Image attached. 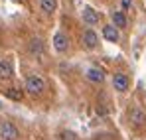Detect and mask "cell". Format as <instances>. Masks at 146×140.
<instances>
[{"label": "cell", "instance_id": "obj_1", "mask_svg": "<svg viewBox=\"0 0 146 140\" xmlns=\"http://www.w3.org/2000/svg\"><path fill=\"white\" fill-rule=\"evenodd\" d=\"M26 91L30 95H42L46 91V81L40 75H30L26 79Z\"/></svg>", "mask_w": 146, "mask_h": 140}, {"label": "cell", "instance_id": "obj_2", "mask_svg": "<svg viewBox=\"0 0 146 140\" xmlns=\"http://www.w3.org/2000/svg\"><path fill=\"white\" fill-rule=\"evenodd\" d=\"M0 136H2V140H18L20 130L16 128V124L8 122V120H2L0 122Z\"/></svg>", "mask_w": 146, "mask_h": 140}, {"label": "cell", "instance_id": "obj_3", "mask_svg": "<svg viewBox=\"0 0 146 140\" xmlns=\"http://www.w3.org/2000/svg\"><path fill=\"white\" fill-rule=\"evenodd\" d=\"M53 47H55V51L65 53L67 47H69V38H67L63 32H57V34L53 36Z\"/></svg>", "mask_w": 146, "mask_h": 140}, {"label": "cell", "instance_id": "obj_4", "mask_svg": "<svg viewBox=\"0 0 146 140\" xmlns=\"http://www.w3.org/2000/svg\"><path fill=\"white\" fill-rule=\"evenodd\" d=\"M113 87H115L119 93H124V91H128L130 81H128V77H126L124 73H117V75L113 77Z\"/></svg>", "mask_w": 146, "mask_h": 140}, {"label": "cell", "instance_id": "obj_5", "mask_svg": "<svg viewBox=\"0 0 146 140\" xmlns=\"http://www.w3.org/2000/svg\"><path fill=\"white\" fill-rule=\"evenodd\" d=\"M81 16H83V22L87 24V26H95V24H99V12L93 10L91 6H85L83 12H81Z\"/></svg>", "mask_w": 146, "mask_h": 140}, {"label": "cell", "instance_id": "obj_6", "mask_svg": "<svg viewBox=\"0 0 146 140\" xmlns=\"http://www.w3.org/2000/svg\"><path fill=\"white\" fill-rule=\"evenodd\" d=\"M128 120H130L134 126H142V124L146 122V115L140 111V109H136V107H134V109H130V111H128Z\"/></svg>", "mask_w": 146, "mask_h": 140}, {"label": "cell", "instance_id": "obj_7", "mask_svg": "<svg viewBox=\"0 0 146 140\" xmlns=\"http://www.w3.org/2000/svg\"><path fill=\"white\" fill-rule=\"evenodd\" d=\"M103 36H105V40H107V42L117 44V42H119V28H115L113 24H109V26H105V28H103Z\"/></svg>", "mask_w": 146, "mask_h": 140}, {"label": "cell", "instance_id": "obj_8", "mask_svg": "<svg viewBox=\"0 0 146 140\" xmlns=\"http://www.w3.org/2000/svg\"><path fill=\"white\" fill-rule=\"evenodd\" d=\"M14 75V67L10 59H0V79H10Z\"/></svg>", "mask_w": 146, "mask_h": 140}, {"label": "cell", "instance_id": "obj_9", "mask_svg": "<svg viewBox=\"0 0 146 140\" xmlns=\"http://www.w3.org/2000/svg\"><path fill=\"white\" fill-rule=\"evenodd\" d=\"M99 44V36L93 32V30H87L85 34H83V46L89 47V49H93V47H97Z\"/></svg>", "mask_w": 146, "mask_h": 140}, {"label": "cell", "instance_id": "obj_10", "mask_svg": "<svg viewBox=\"0 0 146 140\" xmlns=\"http://www.w3.org/2000/svg\"><path fill=\"white\" fill-rule=\"evenodd\" d=\"M28 51H30L32 55H42V53H44V42H42L40 38L30 40V44H28Z\"/></svg>", "mask_w": 146, "mask_h": 140}, {"label": "cell", "instance_id": "obj_11", "mask_svg": "<svg viewBox=\"0 0 146 140\" xmlns=\"http://www.w3.org/2000/svg\"><path fill=\"white\" fill-rule=\"evenodd\" d=\"M111 18H113V26H115V28H126V24H128L126 14H124V12H121V10L113 12V14H111Z\"/></svg>", "mask_w": 146, "mask_h": 140}, {"label": "cell", "instance_id": "obj_12", "mask_svg": "<svg viewBox=\"0 0 146 140\" xmlns=\"http://www.w3.org/2000/svg\"><path fill=\"white\" fill-rule=\"evenodd\" d=\"M87 79L91 81V83H103V79H105V73L97 67H91V69H87Z\"/></svg>", "mask_w": 146, "mask_h": 140}, {"label": "cell", "instance_id": "obj_13", "mask_svg": "<svg viewBox=\"0 0 146 140\" xmlns=\"http://www.w3.org/2000/svg\"><path fill=\"white\" fill-rule=\"evenodd\" d=\"M40 8L46 12V14H53L57 10V0H42L40 2Z\"/></svg>", "mask_w": 146, "mask_h": 140}, {"label": "cell", "instance_id": "obj_14", "mask_svg": "<svg viewBox=\"0 0 146 140\" xmlns=\"http://www.w3.org/2000/svg\"><path fill=\"white\" fill-rule=\"evenodd\" d=\"M6 97H8V99H14V101H22V91H18V89H8V91H6Z\"/></svg>", "mask_w": 146, "mask_h": 140}, {"label": "cell", "instance_id": "obj_15", "mask_svg": "<svg viewBox=\"0 0 146 140\" xmlns=\"http://www.w3.org/2000/svg\"><path fill=\"white\" fill-rule=\"evenodd\" d=\"M59 140H77V136L73 134L71 130H63V132L59 134Z\"/></svg>", "mask_w": 146, "mask_h": 140}, {"label": "cell", "instance_id": "obj_16", "mask_svg": "<svg viewBox=\"0 0 146 140\" xmlns=\"http://www.w3.org/2000/svg\"><path fill=\"white\" fill-rule=\"evenodd\" d=\"M122 4V10H130L132 8V0H121Z\"/></svg>", "mask_w": 146, "mask_h": 140}]
</instances>
